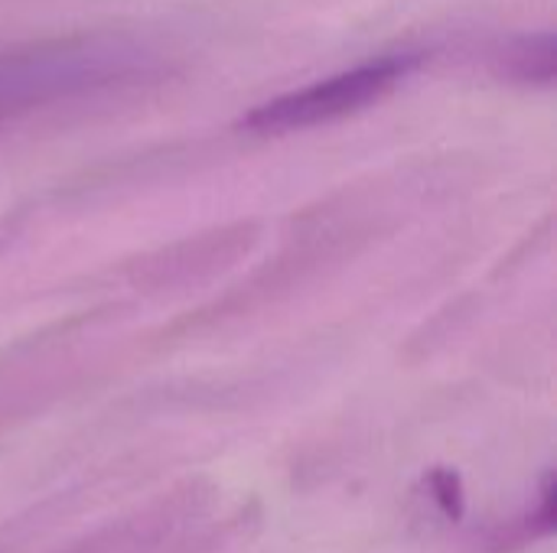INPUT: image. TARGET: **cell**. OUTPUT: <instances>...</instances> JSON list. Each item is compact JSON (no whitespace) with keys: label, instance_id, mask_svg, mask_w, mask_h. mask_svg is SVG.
I'll use <instances>...</instances> for the list:
<instances>
[{"label":"cell","instance_id":"cell-1","mask_svg":"<svg viewBox=\"0 0 557 553\" xmlns=\"http://www.w3.org/2000/svg\"><path fill=\"white\" fill-rule=\"evenodd\" d=\"M160 72L153 49L131 36H69L0 52V117L147 81Z\"/></svg>","mask_w":557,"mask_h":553},{"label":"cell","instance_id":"cell-2","mask_svg":"<svg viewBox=\"0 0 557 553\" xmlns=\"http://www.w3.org/2000/svg\"><path fill=\"white\" fill-rule=\"evenodd\" d=\"M418 52H392L369 59L356 68H346L339 75H330L323 81L258 104L251 114L242 117V127L255 134H287L356 114L366 104L379 101L382 95H388L398 81H405L418 68Z\"/></svg>","mask_w":557,"mask_h":553},{"label":"cell","instance_id":"cell-3","mask_svg":"<svg viewBox=\"0 0 557 553\" xmlns=\"http://www.w3.org/2000/svg\"><path fill=\"white\" fill-rule=\"evenodd\" d=\"M490 68L519 85H552L557 72L555 33H525L499 42L490 52Z\"/></svg>","mask_w":557,"mask_h":553}]
</instances>
